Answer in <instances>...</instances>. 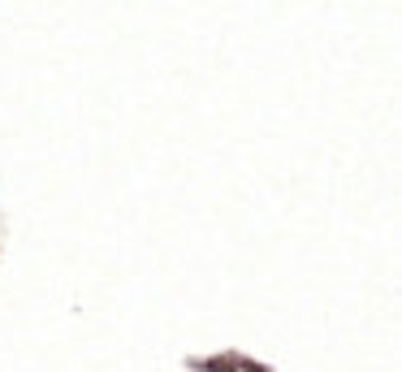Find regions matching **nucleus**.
<instances>
[{
  "instance_id": "f257e3e1",
  "label": "nucleus",
  "mask_w": 402,
  "mask_h": 372,
  "mask_svg": "<svg viewBox=\"0 0 402 372\" xmlns=\"http://www.w3.org/2000/svg\"><path fill=\"white\" fill-rule=\"evenodd\" d=\"M190 368H199V372H238L242 359L238 355H212V359H190Z\"/></svg>"
}]
</instances>
